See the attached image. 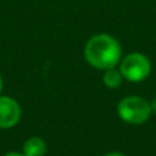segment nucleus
<instances>
[{
  "instance_id": "f257e3e1",
  "label": "nucleus",
  "mask_w": 156,
  "mask_h": 156,
  "mask_svg": "<svg viewBox=\"0 0 156 156\" xmlns=\"http://www.w3.org/2000/svg\"><path fill=\"white\" fill-rule=\"evenodd\" d=\"M83 56L92 67L105 71L121 63L122 47L115 37L100 33L86 41Z\"/></svg>"
},
{
  "instance_id": "f03ea898",
  "label": "nucleus",
  "mask_w": 156,
  "mask_h": 156,
  "mask_svg": "<svg viewBox=\"0 0 156 156\" xmlns=\"http://www.w3.org/2000/svg\"><path fill=\"white\" fill-rule=\"evenodd\" d=\"M118 116L129 125H143L152 115L151 103L140 96H126L118 103Z\"/></svg>"
},
{
  "instance_id": "7ed1b4c3",
  "label": "nucleus",
  "mask_w": 156,
  "mask_h": 156,
  "mask_svg": "<svg viewBox=\"0 0 156 156\" xmlns=\"http://www.w3.org/2000/svg\"><path fill=\"white\" fill-rule=\"evenodd\" d=\"M151 62L141 52H132L126 55L119 63V71L125 80L130 82H141L147 80L151 73Z\"/></svg>"
},
{
  "instance_id": "20e7f679",
  "label": "nucleus",
  "mask_w": 156,
  "mask_h": 156,
  "mask_svg": "<svg viewBox=\"0 0 156 156\" xmlns=\"http://www.w3.org/2000/svg\"><path fill=\"white\" fill-rule=\"evenodd\" d=\"M19 103L10 96H0V129H11L21 121Z\"/></svg>"
},
{
  "instance_id": "39448f33",
  "label": "nucleus",
  "mask_w": 156,
  "mask_h": 156,
  "mask_svg": "<svg viewBox=\"0 0 156 156\" xmlns=\"http://www.w3.org/2000/svg\"><path fill=\"white\" fill-rule=\"evenodd\" d=\"M22 154L25 156H45L47 154V143L41 137L33 136L27 138L22 147Z\"/></svg>"
},
{
  "instance_id": "423d86ee",
  "label": "nucleus",
  "mask_w": 156,
  "mask_h": 156,
  "mask_svg": "<svg viewBox=\"0 0 156 156\" xmlns=\"http://www.w3.org/2000/svg\"><path fill=\"white\" fill-rule=\"evenodd\" d=\"M123 80L125 78L122 76V73L119 70H116L115 67L108 69V70H105L104 74H103V82H104V85L110 89L119 88V86L122 85V82H123Z\"/></svg>"
},
{
  "instance_id": "0eeeda50",
  "label": "nucleus",
  "mask_w": 156,
  "mask_h": 156,
  "mask_svg": "<svg viewBox=\"0 0 156 156\" xmlns=\"http://www.w3.org/2000/svg\"><path fill=\"white\" fill-rule=\"evenodd\" d=\"M149 103H151L152 114H155V115H156V97H154V99H152V101H149Z\"/></svg>"
},
{
  "instance_id": "6e6552de",
  "label": "nucleus",
  "mask_w": 156,
  "mask_h": 156,
  "mask_svg": "<svg viewBox=\"0 0 156 156\" xmlns=\"http://www.w3.org/2000/svg\"><path fill=\"white\" fill-rule=\"evenodd\" d=\"M4 156H25V155L21 154V152H8V154H5Z\"/></svg>"
},
{
  "instance_id": "1a4fd4ad",
  "label": "nucleus",
  "mask_w": 156,
  "mask_h": 156,
  "mask_svg": "<svg viewBox=\"0 0 156 156\" xmlns=\"http://www.w3.org/2000/svg\"><path fill=\"white\" fill-rule=\"evenodd\" d=\"M104 156H125L123 154H119V152H108Z\"/></svg>"
},
{
  "instance_id": "9d476101",
  "label": "nucleus",
  "mask_w": 156,
  "mask_h": 156,
  "mask_svg": "<svg viewBox=\"0 0 156 156\" xmlns=\"http://www.w3.org/2000/svg\"><path fill=\"white\" fill-rule=\"evenodd\" d=\"M3 90V78H2V74H0V93Z\"/></svg>"
}]
</instances>
